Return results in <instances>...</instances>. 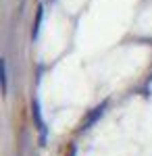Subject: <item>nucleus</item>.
I'll use <instances>...</instances> for the list:
<instances>
[{
  "mask_svg": "<svg viewBox=\"0 0 152 156\" xmlns=\"http://www.w3.org/2000/svg\"><path fill=\"white\" fill-rule=\"evenodd\" d=\"M104 108H106V102H102L100 106H96V108H94L92 112L88 115V119H85V121H81V129H88L90 125H94L96 121H98L100 117H102V115H104Z\"/></svg>",
  "mask_w": 152,
  "mask_h": 156,
  "instance_id": "1",
  "label": "nucleus"
},
{
  "mask_svg": "<svg viewBox=\"0 0 152 156\" xmlns=\"http://www.w3.org/2000/svg\"><path fill=\"white\" fill-rule=\"evenodd\" d=\"M6 90H9V62L2 60V92L6 94Z\"/></svg>",
  "mask_w": 152,
  "mask_h": 156,
  "instance_id": "2",
  "label": "nucleus"
},
{
  "mask_svg": "<svg viewBox=\"0 0 152 156\" xmlns=\"http://www.w3.org/2000/svg\"><path fill=\"white\" fill-rule=\"evenodd\" d=\"M34 117H35V123H38V129L44 135V123H42V117H40V106H38V102H34Z\"/></svg>",
  "mask_w": 152,
  "mask_h": 156,
  "instance_id": "3",
  "label": "nucleus"
}]
</instances>
